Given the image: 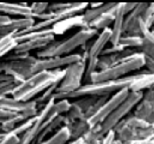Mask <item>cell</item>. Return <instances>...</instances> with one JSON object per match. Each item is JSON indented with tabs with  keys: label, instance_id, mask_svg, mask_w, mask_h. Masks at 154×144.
<instances>
[{
	"label": "cell",
	"instance_id": "11",
	"mask_svg": "<svg viewBox=\"0 0 154 144\" xmlns=\"http://www.w3.org/2000/svg\"><path fill=\"white\" fill-rule=\"evenodd\" d=\"M82 60V54L72 53L65 56H55V58H37L35 65L32 66V74L42 72V71H54L61 70V67H67L77 61Z\"/></svg>",
	"mask_w": 154,
	"mask_h": 144
},
{
	"label": "cell",
	"instance_id": "2",
	"mask_svg": "<svg viewBox=\"0 0 154 144\" xmlns=\"http://www.w3.org/2000/svg\"><path fill=\"white\" fill-rule=\"evenodd\" d=\"M99 32L91 28L79 29L69 38L61 41H53L46 48L36 53L37 58H55V56H65L72 54L75 49L84 46L91 38H95Z\"/></svg>",
	"mask_w": 154,
	"mask_h": 144
},
{
	"label": "cell",
	"instance_id": "31",
	"mask_svg": "<svg viewBox=\"0 0 154 144\" xmlns=\"http://www.w3.org/2000/svg\"><path fill=\"white\" fill-rule=\"evenodd\" d=\"M70 106H71L70 100H59V101H55L54 102L53 109L58 113V115H65L69 112Z\"/></svg>",
	"mask_w": 154,
	"mask_h": 144
},
{
	"label": "cell",
	"instance_id": "40",
	"mask_svg": "<svg viewBox=\"0 0 154 144\" xmlns=\"http://www.w3.org/2000/svg\"><path fill=\"white\" fill-rule=\"evenodd\" d=\"M149 125H154V106H153V108H152V112H150V114H149V116H148V119L146 120Z\"/></svg>",
	"mask_w": 154,
	"mask_h": 144
},
{
	"label": "cell",
	"instance_id": "29",
	"mask_svg": "<svg viewBox=\"0 0 154 144\" xmlns=\"http://www.w3.org/2000/svg\"><path fill=\"white\" fill-rule=\"evenodd\" d=\"M29 7H30V11H31L32 18L35 19L37 16H41L45 12L48 11L49 4L48 2H32L31 5H29Z\"/></svg>",
	"mask_w": 154,
	"mask_h": 144
},
{
	"label": "cell",
	"instance_id": "24",
	"mask_svg": "<svg viewBox=\"0 0 154 144\" xmlns=\"http://www.w3.org/2000/svg\"><path fill=\"white\" fill-rule=\"evenodd\" d=\"M18 42L14 37V35H8L5 37H0V59L6 58L8 54H11L14 48L17 47Z\"/></svg>",
	"mask_w": 154,
	"mask_h": 144
},
{
	"label": "cell",
	"instance_id": "19",
	"mask_svg": "<svg viewBox=\"0 0 154 144\" xmlns=\"http://www.w3.org/2000/svg\"><path fill=\"white\" fill-rule=\"evenodd\" d=\"M154 88V74L146 72V73H136V78L129 86V91L135 92H143V90H148Z\"/></svg>",
	"mask_w": 154,
	"mask_h": 144
},
{
	"label": "cell",
	"instance_id": "8",
	"mask_svg": "<svg viewBox=\"0 0 154 144\" xmlns=\"http://www.w3.org/2000/svg\"><path fill=\"white\" fill-rule=\"evenodd\" d=\"M37 60V56L30 55L25 60H18V61H10V60H2L0 61V72L6 73L11 76L16 84H20L25 79L32 76V66L35 65Z\"/></svg>",
	"mask_w": 154,
	"mask_h": 144
},
{
	"label": "cell",
	"instance_id": "27",
	"mask_svg": "<svg viewBox=\"0 0 154 144\" xmlns=\"http://www.w3.org/2000/svg\"><path fill=\"white\" fill-rule=\"evenodd\" d=\"M118 125H120V126H126V127H132V128H146V127L150 126L147 121H144L143 119H140V118L135 116L134 114L126 116V118H125L124 120H122Z\"/></svg>",
	"mask_w": 154,
	"mask_h": 144
},
{
	"label": "cell",
	"instance_id": "36",
	"mask_svg": "<svg viewBox=\"0 0 154 144\" xmlns=\"http://www.w3.org/2000/svg\"><path fill=\"white\" fill-rule=\"evenodd\" d=\"M144 66L147 67V71L149 73H153L154 74V58H150V56H146L144 55Z\"/></svg>",
	"mask_w": 154,
	"mask_h": 144
},
{
	"label": "cell",
	"instance_id": "18",
	"mask_svg": "<svg viewBox=\"0 0 154 144\" xmlns=\"http://www.w3.org/2000/svg\"><path fill=\"white\" fill-rule=\"evenodd\" d=\"M117 8H118V2H117V5L113 8L108 10L103 14H101V16L96 17L94 20H91L89 23V28H91V29H94L96 31H99V30L102 31V30H105L107 28H111L113 22H114V18H116Z\"/></svg>",
	"mask_w": 154,
	"mask_h": 144
},
{
	"label": "cell",
	"instance_id": "25",
	"mask_svg": "<svg viewBox=\"0 0 154 144\" xmlns=\"http://www.w3.org/2000/svg\"><path fill=\"white\" fill-rule=\"evenodd\" d=\"M120 46H123L125 49H132V48H140L142 46V37L141 36H135V35H126L124 34L119 41Z\"/></svg>",
	"mask_w": 154,
	"mask_h": 144
},
{
	"label": "cell",
	"instance_id": "35",
	"mask_svg": "<svg viewBox=\"0 0 154 144\" xmlns=\"http://www.w3.org/2000/svg\"><path fill=\"white\" fill-rule=\"evenodd\" d=\"M142 100H144V101L154 104V88L148 89L147 91H143V98Z\"/></svg>",
	"mask_w": 154,
	"mask_h": 144
},
{
	"label": "cell",
	"instance_id": "21",
	"mask_svg": "<svg viewBox=\"0 0 154 144\" xmlns=\"http://www.w3.org/2000/svg\"><path fill=\"white\" fill-rule=\"evenodd\" d=\"M67 130H69V133H70V140L73 142V140H77L79 138H82L91 127L88 122V120L83 119V120H77V121H73L69 125L65 126Z\"/></svg>",
	"mask_w": 154,
	"mask_h": 144
},
{
	"label": "cell",
	"instance_id": "34",
	"mask_svg": "<svg viewBox=\"0 0 154 144\" xmlns=\"http://www.w3.org/2000/svg\"><path fill=\"white\" fill-rule=\"evenodd\" d=\"M116 139H117L116 138V132L112 130L108 133H106V136L101 139V144H113Z\"/></svg>",
	"mask_w": 154,
	"mask_h": 144
},
{
	"label": "cell",
	"instance_id": "37",
	"mask_svg": "<svg viewBox=\"0 0 154 144\" xmlns=\"http://www.w3.org/2000/svg\"><path fill=\"white\" fill-rule=\"evenodd\" d=\"M0 83H12V84H16V80H14L11 76L0 72ZM16 85H17V84H16Z\"/></svg>",
	"mask_w": 154,
	"mask_h": 144
},
{
	"label": "cell",
	"instance_id": "33",
	"mask_svg": "<svg viewBox=\"0 0 154 144\" xmlns=\"http://www.w3.org/2000/svg\"><path fill=\"white\" fill-rule=\"evenodd\" d=\"M153 14H154V2H150V4H148L147 8L144 10V12H143V14H142V20H143V23H146Z\"/></svg>",
	"mask_w": 154,
	"mask_h": 144
},
{
	"label": "cell",
	"instance_id": "1",
	"mask_svg": "<svg viewBox=\"0 0 154 144\" xmlns=\"http://www.w3.org/2000/svg\"><path fill=\"white\" fill-rule=\"evenodd\" d=\"M65 76L64 70H54V71H42L32 74L20 84L16 85L12 92V97L20 102L32 101L36 96H40L43 91L49 89L51 86L59 85Z\"/></svg>",
	"mask_w": 154,
	"mask_h": 144
},
{
	"label": "cell",
	"instance_id": "28",
	"mask_svg": "<svg viewBox=\"0 0 154 144\" xmlns=\"http://www.w3.org/2000/svg\"><path fill=\"white\" fill-rule=\"evenodd\" d=\"M97 97L96 96H85V97H81V98H77V101H73L85 114V112L96 102Z\"/></svg>",
	"mask_w": 154,
	"mask_h": 144
},
{
	"label": "cell",
	"instance_id": "9",
	"mask_svg": "<svg viewBox=\"0 0 154 144\" xmlns=\"http://www.w3.org/2000/svg\"><path fill=\"white\" fill-rule=\"evenodd\" d=\"M0 110L11 113L13 115H23L28 120L30 118L36 116L40 109L34 100L29 102H20L14 100L12 96H10V97L0 98Z\"/></svg>",
	"mask_w": 154,
	"mask_h": 144
},
{
	"label": "cell",
	"instance_id": "15",
	"mask_svg": "<svg viewBox=\"0 0 154 144\" xmlns=\"http://www.w3.org/2000/svg\"><path fill=\"white\" fill-rule=\"evenodd\" d=\"M0 14H6L11 18H32L29 5L24 2H0Z\"/></svg>",
	"mask_w": 154,
	"mask_h": 144
},
{
	"label": "cell",
	"instance_id": "26",
	"mask_svg": "<svg viewBox=\"0 0 154 144\" xmlns=\"http://www.w3.org/2000/svg\"><path fill=\"white\" fill-rule=\"evenodd\" d=\"M153 106H154V104H152V103H149V102H147V101H144V100H141V101L138 102V104H137V106L135 107V109H134V115L137 116V118H140V119H143V120L146 121V120L148 119L150 112H152Z\"/></svg>",
	"mask_w": 154,
	"mask_h": 144
},
{
	"label": "cell",
	"instance_id": "22",
	"mask_svg": "<svg viewBox=\"0 0 154 144\" xmlns=\"http://www.w3.org/2000/svg\"><path fill=\"white\" fill-rule=\"evenodd\" d=\"M116 5H117V2H106V4L101 5L100 7H89V6H88V8L83 12L84 19H85V20L88 22V24H89V23H90L91 20H94L96 17L103 14V13L107 12L108 10L113 8Z\"/></svg>",
	"mask_w": 154,
	"mask_h": 144
},
{
	"label": "cell",
	"instance_id": "16",
	"mask_svg": "<svg viewBox=\"0 0 154 144\" xmlns=\"http://www.w3.org/2000/svg\"><path fill=\"white\" fill-rule=\"evenodd\" d=\"M126 17L125 10H124V2H118V8H117V13H116V18L114 22L111 26V46H116L119 43L122 36H123V25H124V19Z\"/></svg>",
	"mask_w": 154,
	"mask_h": 144
},
{
	"label": "cell",
	"instance_id": "10",
	"mask_svg": "<svg viewBox=\"0 0 154 144\" xmlns=\"http://www.w3.org/2000/svg\"><path fill=\"white\" fill-rule=\"evenodd\" d=\"M129 92H130L129 89L128 88H124V89L119 90L118 92L111 95L108 97V100L103 103V106L96 112V114H94L91 118L88 119V122H89L90 127H94L96 125H101L116 110V108L128 97Z\"/></svg>",
	"mask_w": 154,
	"mask_h": 144
},
{
	"label": "cell",
	"instance_id": "45",
	"mask_svg": "<svg viewBox=\"0 0 154 144\" xmlns=\"http://www.w3.org/2000/svg\"><path fill=\"white\" fill-rule=\"evenodd\" d=\"M82 139H83V138H82ZM81 144H85V143H84V140H82V143H81Z\"/></svg>",
	"mask_w": 154,
	"mask_h": 144
},
{
	"label": "cell",
	"instance_id": "32",
	"mask_svg": "<svg viewBox=\"0 0 154 144\" xmlns=\"http://www.w3.org/2000/svg\"><path fill=\"white\" fill-rule=\"evenodd\" d=\"M19 140V137L16 136L14 133L10 132V133H6V136L4 137V139L0 142V144H17Z\"/></svg>",
	"mask_w": 154,
	"mask_h": 144
},
{
	"label": "cell",
	"instance_id": "30",
	"mask_svg": "<svg viewBox=\"0 0 154 144\" xmlns=\"http://www.w3.org/2000/svg\"><path fill=\"white\" fill-rule=\"evenodd\" d=\"M35 120H36V116H34V118H30V119H28V120H24V121H22L13 131H12V133H14L16 136H18V137H20L23 133H25L32 125H34V122H35Z\"/></svg>",
	"mask_w": 154,
	"mask_h": 144
},
{
	"label": "cell",
	"instance_id": "14",
	"mask_svg": "<svg viewBox=\"0 0 154 144\" xmlns=\"http://www.w3.org/2000/svg\"><path fill=\"white\" fill-rule=\"evenodd\" d=\"M34 24H35L34 18H12L7 25L0 26V37L16 35L18 32L25 31L30 29Z\"/></svg>",
	"mask_w": 154,
	"mask_h": 144
},
{
	"label": "cell",
	"instance_id": "4",
	"mask_svg": "<svg viewBox=\"0 0 154 144\" xmlns=\"http://www.w3.org/2000/svg\"><path fill=\"white\" fill-rule=\"evenodd\" d=\"M135 78H136V73L123 77L117 80H108V82H101V83H85L78 90L70 94L67 96V100L81 98L85 96H96V97L111 96L124 88L129 89L130 84L134 82Z\"/></svg>",
	"mask_w": 154,
	"mask_h": 144
},
{
	"label": "cell",
	"instance_id": "20",
	"mask_svg": "<svg viewBox=\"0 0 154 144\" xmlns=\"http://www.w3.org/2000/svg\"><path fill=\"white\" fill-rule=\"evenodd\" d=\"M135 53V50L132 49H125L120 53H114V54H107V55H101L99 58V61H97V71H101V70H106L111 66H113L116 62H118L119 60H122L123 58L130 55Z\"/></svg>",
	"mask_w": 154,
	"mask_h": 144
},
{
	"label": "cell",
	"instance_id": "38",
	"mask_svg": "<svg viewBox=\"0 0 154 144\" xmlns=\"http://www.w3.org/2000/svg\"><path fill=\"white\" fill-rule=\"evenodd\" d=\"M11 17L6 16V14H0V26H5L11 22Z\"/></svg>",
	"mask_w": 154,
	"mask_h": 144
},
{
	"label": "cell",
	"instance_id": "13",
	"mask_svg": "<svg viewBox=\"0 0 154 144\" xmlns=\"http://www.w3.org/2000/svg\"><path fill=\"white\" fill-rule=\"evenodd\" d=\"M73 28H79V29L89 28V24L84 19L83 13L78 14V16H75V17H71V18H67V19H63V20L55 23L52 26V30H53V34L55 36V35H63L64 32H66V31H69Z\"/></svg>",
	"mask_w": 154,
	"mask_h": 144
},
{
	"label": "cell",
	"instance_id": "6",
	"mask_svg": "<svg viewBox=\"0 0 154 144\" xmlns=\"http://www.w3.org/2000/svg\"><path fill=\"white\" fill-rule=\"evenodd\" d=\"M143 98V92H135L130 91L128 97L116 108V110L101 124V131L106 136L109 131H112L122 120H124L131 110L135 109V107L138 104V102Z\"/></svg>",
	"mask_w": 154,
	"mask_h": 144
},
{
	"label": "cell",
	"instance_id": "12",
	"mask_svg": "<svg viewBox=\"0 0 154 144\" xmlns=\"http://www.w3.org/2000/svg\"><path fill=\"white\" fill-rule=\"evenodd\" d=\"M54 37L55 36L53 34H48V35H45V36H40V37H36V38H31L29 41L18 43L17 47L14 48L13 53H26V54H30V52H32V50L40 52L43 48H46L51 42H53Z\"/></svg>",
	"mask_w": 154,
	"mask_h": 144
},
{
	"label": "cell",
	"instance_id": "23",
	"mask_svg": "<svg viewBox=\"0 0 154 144\" xmlns=\"http://www.w3.org/2000/svg\"><path fill=\"white\" fill-rule=\"evenodd\" d=\"M70 140V133L69 130L63 126L61 128H59L55 133H53L49 138L45 139L41 144H69Z\"/></svg>",
	"mask_w": 154,
	"mask_h": 144
},
{
	"label": "cell",
	"instance_id": "43",
	"mask_svg": "<svg viewBox=\"0 0 154 144\" xmlns=\"http://www.w3.org/2000/svg\"><path fill=\"white\" fill-rule=\"evenodd\" d=\"M89 144H101V140H96V142H93V143H89Z\"/></svg>",
	"mask_w": 154,
	"mask_h": 144
},
{
	"label": "cell",
	"instance_id": "3",
	"mask_svg": "<svg viewBox=\"0 0 154 144\" xmlns=\"http://www.w3.org/2000/svg\"><path fill=\"white\" fill-rule=\"evenodd\" d=\"M144 55L140 52H135L118 62H116L113 66L101 70V71H95L91 73L89 77L88 83H101V82H108V80H117L123 77H126L128 73L138 71L142 67H144Z\"/></svg>",
	"mask_w": 154,
	"mask_h": 144
},
{
	"label": "cell",
	"instance_id": "44",
	"mask_svg": "<svg viewBox=\"0 0 154 144\" xmlns=\"http://www.w3.org/2000/svg\"><path fill=\"white\" fill-rule=\"evenodd\" d=\"M113 144H123V143H122V142H119V140H117V139H116V140H114V143H113Z\"/></svg>",
	"mask_w": 154,
	"mask_h": 144
},
{
	"label": "cell",
	"instance_id": "5",
	"mask_svg": "<svg viewBox=\"0 0 154 144\" xmlns=\"http://www.w3.org/2000/svg\"><path fill=\"white\" fill-rule=\"evenodd\" d=\"M85 68H87V61L83 59L65 67V76L63 80L59 83V85L57 86L53 98L55 101L67 100V96L70 94L78 90L83 85L82 83L84 79Z\"/></svg>",
	"mask_w": 154,
	"mask_h": 144
},
{
	"label": "cell",
	"instance_id": "41",
	"mask_svg": "<svg viewBox=\"0 0 154 144\" xmlns=\"http://www.w3.org/2000/svg\"><path fill=\"white\" fill-rule=\"evenodd\" d=\"M105 2H89V7H100Z\"/></svg>",
	"mask_w": 154,
	"mask_h": 144
},
{
	"label": "cell",
	"instance_id": "39",
	"mask_svg": "<svg viewBox=\"0 0 154 144\" xmlns=\"http://www.w3.org/2000/svg\"><path fill=\"white\" fill-rule=\"evenodd\" d=\"M123 144H154L153 140H149V139H146V140H132V142H126V143H123Z\"/></svg>",
	"mask_w": 154,
	"mask_h": 144
},
{
	"label": "cell",
	"instance_id": "42",
	"mask_svg": "<svg viewBox=\"0 0 154 144\" xmlns=\"http://www.w3.org/2000/svg\"><path fill=\"white\" fill-rule=\"evenodd\" d=\"M82 140H83V139H82V138H79V139H77V140H73V142H70L69 144H81V143H82Z\"/></svg>",
	"mask_w": 154,
	"mask_h": 144
},
{
	"label": "cell",
	"instance_id": "17",
	"mask_svg": "<svg viewBox=\"0 0 154 144\" xmlns=\"http://www.w3.org/2000/svg\"><path fill=\"white\" fill-rule=\"evenodd\" d=\"M141 37H142V46L138 48V52L146 56L154 58V30L146 28L142 19H141Z\"/></svg>",
	"mask_w": 154,
	"mask_h": 144
},
{
	"label": "cell",
	"instance_id": "7",
	"mask_svg": "<svg viewBox=\"0 0 154 144\" xmlns=\"http://www.w3.org/2000/svg\"><path fill=\"white\" fill-rule=\"evenodd\" d=\"M111 28H107L102 31L99 32V35L94 38V41L90 43V47L88 49V56H87V68H85V74L84 78L89 82V77L91 73L97 71V61L99 58L101 56L102 52L105 50L107 43L111 41ZM87 82V83H88Z\"/></svg>",
	"mask_w": 154,
	"mask_h": 144
}]
</instances>
